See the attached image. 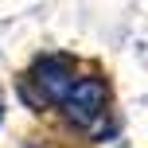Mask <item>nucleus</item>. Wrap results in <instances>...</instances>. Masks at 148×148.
<instances>
[{
  "mask_svg": "<svg viewBox=\"0 0 148 148\" xmlns=\"http://www.w3.org/2000/svg\"><path fill=\"white\" fill-rule=\"evenodd\" d=\"M105 101H109V86H105L101 78H74L66 97H62V113L74 121V125H94L97 117H101Z\"/></svg>",
  "mask_w": 148,
  "mask_h": 148,
  "instance_id": "f257e3e1",
  "label": "nucleus"
},
{
  "mask_svg": "<svg viewBox=\"0 0 148 148\" xmlns=\"http://www.w3.org/2000/svg\"><path fill=\"white\" fill-rule=\"evenodd\" d=\"M31 78L43 86V94L51 97V101H62L66 90H70V82H74V74H70V66L62 59H43V62H35Z\"/></svg>",
  "mask_w": 148,
  "mask_h": 148,
  "instance_id": "f03ea898",
  "label": "nucleus"
},
{
  "mask_svg": "<svg viewBox=\"0 0 148 148\" xmlns=\"http://www.w3.org/2000/svg\"><path fill=\"white\" fill-rule=\"evenodd\" d=\"M0 117H4V109H0Z\"/></svg>",
  "mask_w": 148,
  "mask_h": 148,
  "instance_id": "7ed1b4c3",
  "label": "nucleus"
}]
</instances>
